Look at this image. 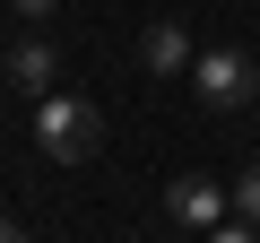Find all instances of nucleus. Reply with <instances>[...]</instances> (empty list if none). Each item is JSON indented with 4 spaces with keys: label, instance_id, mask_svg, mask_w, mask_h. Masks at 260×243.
I'll return each mask as SVG.
<instances>
[{
    "label": "nucleus",
    "instance_id": "7",
    "mask_svg": "<svg viewBox=\"0 0 260 243\" xmlns=\"http://www.w3.org/2000/svg\"><path fill=\"white\" fill-rule=\"evenodd\" d=\"M208 243H260V226L243 217V226H208Z\"/></svg>",
    "mask_w": 260,
    "mask_h": 243
},
{
    "label": "nucleus",
    "instance_id": "8",
    "mask_svg": "<svg viewBox=\"0 0 260 243\" xmlns=\"http://www.w3.org/2000/svg\"><path fill=\"white\" fill-rule=\"evenodd\" d=\"M0 243H26V226H18V217H0Z\"/></svg>",
    "mask_w": 260,
    "mask_h": 243
},
{
    "label": "nucleus",
    "instance_id": "6",
    "mask_svg": "<svg viewBox=\"0 0 260 243\" xmlns=\"http://www.w3.org/2000/svg\"><path fill=\"white\" fill-rule=\"evenodd\" d=\"M234 217H251V226H260V157H251V165H243V183H234Z\"/></svg>",
    "mask_w": 260,
    "mask_h": 243
},
{
    "label": "nucleus",
    "instance_id": "4",
    "mask_svg": "<svg viewBox=\"0 0 260 243\" xmlns=\"http://www.w3.org/2000/svg\"><path fill=\"white\" fill-rule=\"evenodd\" d=\"M139 61H148L156 78H174V70H191V35H182L174 18H156V26L139 35Z\"/></svg>",
    "mask_w": 260,
    "mask_h": 243
},
{
    "label": "nucleus",
    "instance_id": "2",
    "mask_svg": "<svg viewBox=\"0 0 260 243\" xmlns=\"http://www.w3.org/2000/svg\"><path fill=\"white\" fill-rule=\"evenodd\" d=\"M191 87H200V104H208V113H234V104L260 87V70L225 44V52H200V61H191Z\"/></svg>",
    "mask_w": 260,
    "mask_h": 243
},
{
    "label": "nucleus",
    "instance_id": "1",
    "mask_svg": "<svg viewBox=\"0 0 260 243\" xmlns=\"http://www.w3.org/2000/svg\"><path fill=\"white\" fill-rule=\"evenodd\" d=\"M35 148H44L52 165H87V157L104 148V113H95L87 96H44V113H35Z\"/></svg>",
    "mask_w": 260,
    "mask_h": 243
},
{
    "label": "nucleus",
    "instance_id": "9",
    "mask_svg": "<svg viewBox=\"0 0 260 243\" xmlns=\"http://www.w3.org/2000/svg\"><path fill=\"white\" fill-rule=\"evenodd\" d=\"M18 9H26V18H44V9H61V0H18Z\"/></svg>",
    "mask_w": 260,
    "mask_h": 243
},
{
    "label": "nucleus",
    "instance_id": "5",
    "mask_svg": "<svg viewBox=\"0 0 260 243\" xmlns=\"http://www.w3.org/2000/svg\"><path fill=\"white\" fill-rule=\"evenodd\" d=\"M52 70H61V61H52V44H35V35H26V44H9V78H18L26 96H52Z\"/></svg>",
    "mask_w": 260,
    "mask_h": 243
},
{
    "label": "nucleus",
    "instance_id": "3",
    "mask_svg": "<svg viewBox=\"0 0 260 243\" xmlns=\"http://www.w3.org/2000/svg\"><path fill=\"white\" fill-rule=\"evenodd\" d=\"M165 217L191 226V234H208V226H225V191H217L208 174H182V183L165 191Z\"/></svg>",
    "mask_w": 260,
    "mask_h": 243
}]
</instances>
